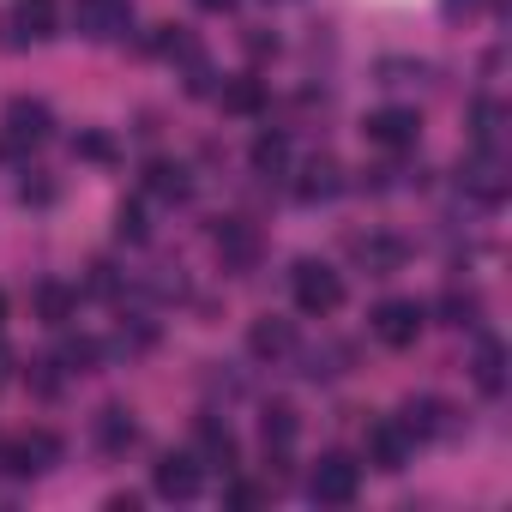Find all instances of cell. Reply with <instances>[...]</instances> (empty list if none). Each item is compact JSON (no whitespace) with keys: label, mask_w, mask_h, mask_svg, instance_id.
<instances>
[{"label":"cell","mask_w":512,"mask_h":512,"mask_svg":"<svg viewBox=\"0 0 512 512\" xmlns=\"http://www.w3.org/2000/svg\"><path fill=\"white\" fill-rule=\"evenodd\" d=\"M133 434H139V428L127 422V410H115V404H109V410L97 416V440H103V452H127V446H133Z\"/></svg>","instance_id":"cell-14"},{"label":"cell","mask_w":512,"mask_h":512,"mask_svg":"<svg viewBox=\"0 0 512 512\" xmlns=\"http://www.w3.org/2000/svg\"><path fill=\"white\" fill-rule=\"evenodd\" d=\"M121 235H145V217H139V205H127V211H121Z\"/></svg>","instance_id":"cell-24"},{"label":"cell","mask_w":512,"mask_h":512,"mask_svg":"<svg viewBox=\"0 0 512 512\" xmlns=\"http://www.w3.org/2000/svg\"><path fill=\"white\" fill-rule=\"evenodd\" d=\"M362 260L380 266V272H392V266L404 260V247H392V241H362Z\"/></svg>","instance_id":"cell-20"},{"label":"cell","mask_w":512,"mask_h":512,"mask_svg":"<svg viewBox=\"0 0 512 512\" xmlns=\"http://www.w3.org/2000/svg\"><path fill=\"white\" fill-rule=\"evenodd\" d=\"M127 25H133L127 0H73V31L91 43H115V37H127Z\"/></svg>","instance_id":"cell-3"},{"label":"cell","mask_w":512,"mask_h":512,"mask_svg":"<svg viewBox=\"0 0 512 512\" xmlns=\"http://www.w3.org/2000/svg\"><path fill=\"white\" fill-rule=\"evenodd\" d=\"M422 320H428V314H422L416 302H380L368 326H374V338H380V344H392V350H410V344L422 338Z\"/></svg>","instance_id":"cell-7"},{"label":"cell","mask_w":512,"mask_h":512,"mask_svg":"<svg viewBox=\"0 0 512 512\" xmlns=\"http://www.w3.org/2000/svg\"><path fill=\"white\" fill-rule=\"evenodd\" d=\"M0 380H7V350H0Z\"/></svg>","instance_id":"cell-25"},{"label":"cell","mask_w":512,"mask_h":512,"mask_svg":"<svg viewBox=\"0 0 512 512\" xmlns=\"http://www.w3.org/2000/svg\"><path fill=\"white\" fill-rule=\"evenodd\" d=\"M229 500H235V506H253V500H266V488H253V482H229Z\"/></svg>","instance_id":"cell-22"},{"label":"cell","mask_w":512,"mask_h":512,"mask_svg":"<svg viewBox=\"0 0 512 512\" xmlns=\"http://www.w3.org/2000/svg\"><path fill=\"white\" fill-rule=\"evenodd\" d=\"M362 133H368V145H380V151H410L416 133H422V121H416V109H374V115L362 121Z\"/></svg>","instance_id":"cell-8"},{"label":"cell","mask_w":512,"mask_h":512,"mask_svg":"<svg viewBox=\"0 0 512 512\" xmlns=\"http://www.w3.org/2000/svg\"><path fill=\"white\" fill-rule=\"evenodd\" d=\"M290 284H296V308H302V314H332V308L344 302V278H338L326 260H302V266L290 272Z\"/></svg>","instance_id":"cell-2"},{"label":"cell","mask_w":512,"mask_h":512,"mask_svg":"<svg viewBox=\"0 0 512 512\" xmlns=\"http://www.w3.org/2000/svg\"><path fill=\"white\" fill-rule=\"evenodd\" d=\"M151 193H163V199H181V193H187V169H169V163H157V169H151Z\"/></svg>","instance_id":"cell-17"},{"label":"cell","mask_w":512,"mask_h":512,"mask_svg":"<svg viewBox=\"0 0 512 512\" xmlns=\"http://www.w3.org/2000/svg\"><path fill=\"white\" fill-rule=\"evenodd\" d=\"M260 434H266V446H272V452H290V446H296V410H290V404H266Z\"/></svg>","instance_id":"cell-12"},{"label":"cell","mask_w":512,"mask_h":512,"mask_svg":"<svg viewBox=\"0 0 512 512\" xmlns=\"http://www.w3.org/2000/svg\"><path fill=\"white\" fill-rule=\"evenodd\" d=\"M500 368H506L500 344H482V350H476V386H482V392H500V386H506V374H500Z\"/></svg>","instance_id":"cell-15"},{"label":"cell","mask_w":512,"mask_h":512,"mask_svg":"<svg viewBox=\"0 0 512 512\" xmlns=\"http://www.w3.org/2000/svg\"><path fill=\"white\" fill-rule=\"evenodd\" d=\"M55 19H61V7L55 0H13V25L25 31V37H55Z\"/></svg>","instance_id":"cell-10"},{"label":"cell","mask_w":512,"mask_h":512,"mask_svg":"<svg viewBox=\"0 0 512 512\" xmlns=\"http://www.w3.org/2000/svg\"><path fill=\"white\" fill-rule=\"evenodd\" d=\"M253 103H260V91H253V85H235L229 91V109H253Z\"/></svg>","instance_id":"cell-23"},{"label":"cell","mask_w":512,"mask_h":512,"mask_svg":"<svg viewBox=\"0 0 512 512\" xmlns=\"http://www.w3.org/2000/svg\"><path fill=\"white\" fill-rule=\"evenodd\" d=\"M326 193H338V169L332 163H314L308 181H302V199H326Z\"/></svg>","instance_id":"cell-18"},{"label":"cell","mask_w":512,"mask_h":512,"mask_svg":"<svg viewBox=\"0 0 512 512\" xmlns=\"http://www.w3.org/2000/svg\"><path fill=\"white\" fill-rule=\"evenodd\" d=\"M199 440H205V452H217L223 464L235 458V440H229V428H217V422H199Z\"/></svg>","instance_id":"cell-21"},{"label":"cell","mask_w":512,"mask_h":512,"mask_svg":"<svg viewBox=\"0 0 512 512\" xmlns=\"http://www.w3.org/2000/svg\"><path fill=\"white\" fill-rule=\"evenodd\" d=\"M151 482H157L163 500H193L205 488V464H199V452H163L151 464Z\"/></svg>","instance_id":"cell-4"},{"label":"cell","mask_w":512,"mask_h":512,"mask_svg":"<svg viewBox=\"0 0 512 512\" xmlns=\"http://www.w3.org/2000/svg\"><path fill=\"white\" fill-rule=\"evenodd\" d=\"M410 452H416V434H410L398 416H380V422L368 428V464H374V470H404Z\"/></svg>","instance_id":"cell-6"},{"label":"cell","mask_w":512,"mask_h":512,"mask_svg":"<svg viewBox=\"0 0 512 512\" xmlns=\"http://www.w3.org/2000/svg\"><path fill=\"white\" fill-rule=\"evenodd\" d=\"M61 458V440L49 434V428H37V434H19V440H7L0 446V464H7V476H37V470H49Z\"/></svg>","instance_id":"cell-5"},{"label":"cell","mask_w":512,"mask_h":512,"mask_svg":"<svg viewBox=\"0 0 512 512\" xmlns=\"http://www.w3.org/2000/svg\"><path fill=\"white\" fill-rule=\"evenodd\" d=\"M43 139H49V109L19 97V103L7 109V145L19 151V145H43Z\"/></svg>","instance_id":"cell-9"},{"label":"cell","mask_w":512,"mask_h":512,"mask_svg":"<svg viewBox=\"0 0 512 512\" xmlns=\"http://www.w3.org/2000/svg\"><path fill=\"white\" fill-rule=\"evenodd\" d=\"M464 181H470V187H476L488 205L500 199V169H494V163H470V169H464Z\"/></svg>","instance_id":"cell-19"},{"label":"cell","mask_w":512,"mask_h":512,"mask_svg":"<svg viewBox=\"0 0 512 512\" xmlns=\"http://www.w3.org/2000/svg\"><path fill=\"white\" fill-rule=\"evenodd\" d=\"M0 320H7V296H0Z\"/></svg>","instance_id":"cell-26"},{"label":"cell","mask_w":512,"mask_h":512,"mask_svg":"<svg viewBox=\"0 0 512 512\" xmlns=\"http://www.w3.org/2000/svg\"><path fill=\"white\" fill-rule=\"evenodd\" d=\"M217 247L229 253V260H247V253H253V235H247V229H241V223L229 217V223L217 229Z\"/></svg>","instance_id":"cell-16"},{"label":"cell","mask_w":512,"mask_h":512,"mask_svg":"<svg viewBox=\"0 0 512 512\" xmlns=\"http://www.w3.org/2000/svg\"><path fill=\"white\" fill-rule=\"evenodd\" d=\"M308 494H314L320 506H350V500L362 494V464H356L350 452H326V458L308 470Z\"/></svg>","instance_id":"cell-1"},{"label":"cell","mask_w":512,"mask_h":512,"mask_svg":"<svg viewBox=\"0 0 512 512\" xmlns=\"http://www.w3.org/2000/svg\"><path fill=\"white\" fill-rule=\"evenodd\" d=\"M253 169H260V175H284L290 169V139L284 133H260V139H253Z\"/></svg>","instance_id":"cell-13"},{"label":"cell","mask_w":512,"mask_h":512,"mask_svg":"<svg viewBox=\"0 0 512 512\" xmlns=\"http://www.w3.org/2000/svg\"><path fill=\"white\" fill-rule=\"evenodd\" d=\"M247 344H253V356H290L296 350V332H290V320H260V326H253L247 332Z\"/></svg>","instance_id":"cell-11"}]
</instances>
